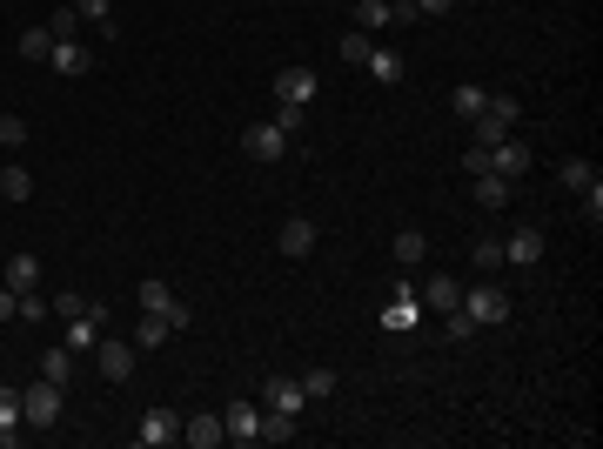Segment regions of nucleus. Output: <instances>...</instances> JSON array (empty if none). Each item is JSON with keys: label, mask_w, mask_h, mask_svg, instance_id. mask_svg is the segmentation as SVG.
Wrapping results in <instances>:
<instances>
[{"label": "nucleus", "mask_w": 603, "mask_h": 449, "mask_svg": "<svg viewBox=\"0 0 603 449\" xmlns=\"http://www.w3.org/2000/svg\"><path fill=\"white\" fill-rule=\"evenodd\" d=\"M21 423L27 429H54V423H61V382H27V389H21Z\"/></svg>", "instance_id": "nucleus-1"}, {"label": "nucleus", "mask_w": 603, "mask_h": 449, "mask_svg": "<svg viewBox=\"0 0 603 449\" xmlns=\"http://www.w3.org/2000/svg\"><path fill=\"white\" fill-rule=\"evenodd\" d=\"M463 315L476 329H496V322H510V295L496 282H476V289H463Z\"/></svg>", "instance_id": "nucleus-2"}, {"label": "nucleus", "mask_w": 603, "mask_h": 449, "mask_svg": "<svg viewBox=\"0 0 603 449\" xmlns=\"http://www.w3.org/2000/svg\"><path fill=\"white\" fill-rule=\"evenodd\" d=\"M315 94H322L315 68H302V61H289V68H275V101H289V108H315Z\"/></svg>", "instance_id": "nucleus-3"}, {"label": "nucleus", "mask_w": 603, "mask_h": 449, "mask_svg": "<svg viewBox=\"0 0 603 449\" xmlns=\"http://www.w3.org/2000/svg\"><path fill=\"white\" fill-rule=\"evenodd\" d=\"M134 443L141 449H168V443H181V416L168 403H155L148 416H141V429H134Z\"/></svg>", "instance_id": "nucleus-4"}, {"label": "nucleus", "mask_w": 603, "mask_h": 449, "mask_svg": "<svg viewBox=\"0 0 603 449\" xmlns=\"http://www.w3.org/2000/svg\"><path fill=\"white\" fill-rule=\"evenodd\" d=\"M94 356H101V376L108 382H134V356H141V349H134L128 336H101L94 342Z\"/></svg>", "instance_id": "nucleus-5"}, {"label": "nucleus", "mask_w": 603, "mask_h": 449, "mask_svg": "<svg viewBox=\"0 0 603 449\" xmlns=\"http://www.w3.org/2000/svg\"><path fill=\"white\" fill-rule=\"evenodd\" d=\"M222 429H228V443H262V403L235 396V403L222 409Z\"/></svg>", "instance_id": "nucleus-6"}, {"label": "nucleus", "mask_w": 603, "mask_h": 449, "mask_svg": "<svg viewBox=\"0 0 603 449\" xmlns=\"http://www.w3.org/2000/svg\"><path fill=\"white\" fill-rule=\"evenodd\" d=\"M416 322H423V302H416V282H396V302L382 309V329H389V336H409Z\"/></svg>", "instance_id": "nucleus-7"}, {"label": "nucleus", "mask_w": 603, "mask_h": 449, "mask_svg": "<svg viewBox=\"0 0 603 449\" xmlns=\"http://www.w3.org/2000/svg\"><path fill=\"white\" fill-rule=\"evenodd\" d=\"M469 181H476V208H483V215H503V208L516 202V181L496 175V168H483V175H469Z\"/></svg>", "instance_id": "nucleus-8"}, {"label": "nucleus", "mask_w": 603, "mask_h": 449, "mask_svg": "<svg viewBox=\"0 0 603 449\" xmlns=\"http://www.w3.org/2000/svg\"><path fill=\"white\" fill-rule=\"evenodd\" d=\"M302 403H309V389H302V376H268V389H262V409H282V416H302Z\"/></svg>", "instance_id": "nucleus-9"}, {"label": "nucleus", "mask_w": 603, "mask_h": 449, "mask_svg": "<svg viewBox=\"0 0 603 449\" xmlns=\"http://www.w3.org/2000/svg\"><path fill=\"white\" fill-rule=\"evenodd\" d=\"M275 248H282L289 262H309V255H315V222H309V215H289L282 235H275Z\"/></svg>", "instance_id": "nucleus-10"}, {"label": "nucleus", "mask_w": 603, "mask_h": 449, "mask_svg": "<svg viewBox=\"0 0 603 449\" xmlns=\"http://www.w3.org/2000/svg\"><path fill=\"white\" fill-rule=\"evenodd\" d=\"M242 148H248L255 161H282V155H289V135H282L275 121H255V128L242 135Z\"/></svg>", "instance_id": "nucleus-11"}, {"label": "nucleus", "mask_w": 603, "mask_h": 449, "mask_svg": "<svg viewBox=\"0 0 603 449\" xmlns=\"http://www.w3.org/2000/svg\"><path fill=\"white\" fill-rule=\"evenodd\" d=\"M536 255H543V228H536V222H523V228H510V235H503V262L530 269Z\"/></svg>", "instance_id": "nucleus-12"}, {"label": "nucleus", "mask_w": 603, "mask_h": 449, "mask_svg": "<svg viewBox=\"0 0 603 449\" xmlns=\"http://www.w3.org/2000/svg\"><path fill=\"white\" fill-rule=\"evenodd\" d=\"M416 302L436 309V315H449V309H463V282H456V275H429L423 289H416Z\"/></svg>", "instance_id": "nucleus-13"}, {"label": "nucleus", "mask_w": 603, "mask_h": 449, "mask_svg": "<svg viewBox=\"0 0 603 449\" xmlns=\"http://www.w3.org/2000/svg\"><path fill=\"white\" fill-rule=\"evenodd\" d=\"M530 161H536V155H530V141H523V135H503V141L490 148V168H496V175H510V181L523 175Z\"/></svg>", "instance_id": "nucleus-14"}, {"label": "nucleus", "mask_w": 603, "mask_h": 449, "mask_svg": "<svg viewBox=\"0 0 603 449\" xmlns=\"http://www.w3.org/2000/svg\"><path fill=\"white\" fill-rule=\"evenodd\" d=\"M181 443H188V449H215V443H228L222 416H215V409H208V416H181Z\"/></svg>", "instance_id": "nucleus-15"}, {"label": "nucleus", "mask_w": 603, "mask_h": 449, "mask_svg": "<svg viewBox=\"0 0 603 449\" xmlns=\"http://www.w3.org/2000/svg\"><path fill=\"white\" fill-rule=\"evenodd\" d=\"M0 282H7V289L14 295H27V289H41V255H7V269H0Z\"/></svg>", "instance_id": "nucleus-16"}, {"label": "nucleus", "mask_w": 603, "mask_h": 449, "mask_svg": "<svg viewBox=\"0 0 603 449\" xmlns=\"http://www.w3.org/2000/svg\"><path fill=\"white\" fill-rule=\"evenodd\" d=\"M389 255H396V269H423L429 262V235L423 228H402L396 242H389Z\"/></svg>", "instance_id": "nucleus-17"}, {"label": "nucleus", "mask_w": 603, "mask_h": 449, "mask_svg": "<svg viewBox=\"0 0 603 449\" xmlns=\"http://www.w3.org/2000/svg\"><path fill=\"white\" fill-rule=\"evenodd\" d=\"M47 61H54V74H67V81H81V74L94 68V54L81 41H54V54H47Z\"/></svg>", "instance_id": "nucleus-18"}, {"label": "nucleus", "mask_w": 603, "mask_h": 449, "mask_svg": "<svg viewBox=\"0 0 603 449\" xmlns=\"http://www.w3.org/2000/svg\"><path fill=\"white\" fill-rule=\"evenodd\" d=\"M557 181L563 188H570V195H590V188H597V161H583V155H570V161H557Z\"/></svg>", "instance_id": "nucleus-19"}, {"label": "nucleus", "mask_w": 603, "mask_h": 449, "mask_svg": "<svg viewBox=\"0 0 603 449\" xmlns=\"http://www.w3.org/2000/svg\"><path fill=\"white\" fill-rule=\"evenodd\" d=\"M362 68L376 74V88H402V81H409V61H402V54H369V61H362Z\"/></svg>", "instance_id": "nucleus-20"}, {"label": "nucleus", "mask_w": 603, "mask_h": 449, "mask_svg": "<svg viewBox=\"0 0 603 449\" xmlns=\"http://www.w3.org/2000/svg\"><path fill=\"white\" fill-rule=\"evenodd\" d=\"M483 101H490V94L476 88V81H456V88H449V114H456V121H476Z\"/></svg>", "instance_id": "nucleus-21"}, {"label": "nucleus", "mask_w": 603, "mask_h": 449, "mask_svg": "<svg viewBox=\"0 0 603 449\" xmlns=\"http://www.w3.org/2000/svg\"><path fill=\"white\" fill-rule=\"evenodd\" d=\"M302 436V416H282V409H262V443H295Z\"/></svg>", "instance_id": "nucleus-22"}, {"label": "nucleus", "mask_w": 603, "mask_h": 449, "mask_svg": "<svg viewBox=\"0 0 603 449\" xmlns=\"http://www.w3.org/2000/svg\"><path fill=\"white\" fill-rule=\"evenodd\" d=\"M356 27L362 34H382V27H396V7L389 0H356Z\"/></svg>", "instance_id": "nucleus-23"}, {"label": "nucleus", "mask_w": 603, "mask_h": 449, "mask_svg": "<svg viewBox=\"0 0 603 449\" xmlns=\"http://www.w3.org/2000/svg\"><path fill=\"white\" fill-rule=\"evenodd\" d=\"M0 195H7V202H27V195H34V175H27L21 161H0Z\"/></svg>", "instance_id": "nucleus-24"}, {"label": "nucleus", "mask_w": 603, "mask_h": 449, "mask_svg": "<svg viewBox=\"0 0 603 449\" xmlns=\"http://www.w3.org/2000/svg\"><path fill=\"white\" fill-rule=\"evenodd\" d=\"M335 54H342V61H349V68H362V61H369V54H376V34H362V27H349V34H342V41H335Z\"/></svg>", "instance_id": "nucleus-25"}, {"label": "nucleus", "mask_w": 603, "mask_h": 449, "mask_svg": "<svg viewBox=\"0 0 603 449\" xmlns=\"http://www.w3.org/2000/svg\"><path fill=\"white\" fill-rule=\"evenodd\" d=\"M168 336H175V329H168V322H161V315H148V309H141V322H134V349H161V342H168Z\"/></svg>", "instance_id": "nucleus-26"}, {"label": "nucleus", "mask_w": 603, "mask_h": 449, "mask_svg": "<svg viewBox=\"0 0 603 449\" xmlns=\"http://www.w3.org/2000/svg\"><path fill=\"white\" fill-rule=\"evenodd\" d=\"M74 14H81V27H101V34L114 41V7L108 0H74Z\"/></svg>", "instance_id": "nucleus-27"}, {"label": "nucleus", "mask_w": 603, "mask_h": 449, "mask_svg": "<svg viewBox=\"0 0 603 449\" xmlns=\"http://www.w3.org/2000/svg\"><path fill=\"white\" fill-rule=\"evenodd\" d=\"M134 295H141V309H148V315H168V302H175V289H168L161 275H148V282H141Z\"/></svg>", "instance_id": "nucleus-28"}, {"label": "nucleus", "mask_w": 603, "mask_h": 449, "mask_svg": "<svg viewBox=\"0 0 603 449\" xmlns=\"http://www.w3.org/2000/svg\"><path fill=\"white\" fill-rule=\"evenodd\" d=\"M41 376H47V382H67V376H74V349H67V342L41 356Z\"/></svg>", "instance_id": "nucleus-29"}, {"label": "nucleus", "mask_w": 603, "mask_h": 449, "mask_svg": "<svg viewBox=\"0 0 603 449\" xmlns=\"http://www.w3.org/2000/svg\"><path fill=\"white\" fill-rule=\"evenodd\" d=\"M47 34H54V41H81V14H74V0H67V7H54Z\"/></svg>", "instance_id": "nucleus-30"}, {"label": "nucleus", "mask_w": 603, "mask_h": 449, "mask_svg": "<svg viewBox=\"0 0 603 449\" xmlns=\"http://www.w3.org/2000/svg\"><path fill=\"white\" fill-rule=\"evenodd\" d=\"M0 148H7V155H21L27 148V121L21 114H0Z\"/></svg>", "instance_id": "nucleus-31"}, {"label": "nucleus", "mask_w": 603, "mask_h": 449, "mask_svg": "<svg viewBox=\"0 0 603 449\" xmlns=\"http://www.w3.org/2000/svg\"><path fill=\"white\" fill-rule=\"evenodd\" d=\"M469 255H476V269H503V235H476Z\"/></svg>", "instance_id": "nucleus-32"}, {"label": "nucleus", "mask_w": 603, "mask_h": 449, "mask_svg": "<svg viewBox=\"0 0 603 449\" xmlns=\"http://www.w3.org/2000/svg\"><path fill=\"white\" fill-rule=\"evenodd\" d=\"M21 54H27V61H47V54H54V34H47V27H27V34H21Z\"/></svg>", "instance_id": "nucleus-33"}, {"label": "nucleus", "mask_w": 603, "mask_h": 449, "mask_svg": "<svg viewBox=\"0 0 603 449\" xmlns=\"http://www.w3.org/2000/svg\"><path fill=\"white\" fill-rule=\"evenodd\" d=\"M335 369H309V376H302V389H309V403H322V396H335Z\"/></svg>", "instance_id": "nucleus-34"}, {"label": "nucleus", "mask_w": 603, "mask_h": 449, "mask_svg": "<svg viewBox=\"0 0 603 449\" xmlns=\"http://www.w3.org/2000/svg\"><path fill=\"white\" fill-rule=\"evenodd\" d=\"M0 429H27L21 423V389H7V382H0Z\"/></svg>", "instance_id": "nucleus-35"}, {"label": "nucleus", "mask_w": 603, "mask_h": 449, "mask_svg": "<svg viewBox=\"0 0 603 449\" xmlns=\"http://www.w3.org/2000/svg\"><path fill=\"white\" fill-rule=\"evenodd\" d=\"M302 121H309V108H289V101H275V128H282V135H302Z\"/></svg>", "instance_id": "nucleus-36"}, {"label": "nucleus", "mask_w": 603, "mask_h": 449, "mask_svg": "<svg viewBox=\"0 0 603 449\" xmlns=\"http://www.w3.org/2000/svg\"><path fill=\"white\" fill-rule=\"evenodd\" d=\"M47 309L61 315V322H74V315L88 309V295H81V289H61V295H54V302H47Z\"/></svg>", "instance_id": "nucleus-37"}, {"label": "nucleus", "mask_w": 603, "mask_h": 449, "mask_svg": "<svg viewBox=\"0 0 603 449\" xmlns=\"http://www.w3.org/2000/svg\"><path fill=\"white\" fill-rule=\"evenodd\" d=\"M443 336H449V342H463V336H476V322H469L463 309H449V315H443Z\"/></svg>", "instance_id": "nucleus-38"}, {"label": "nucleus", "mask_w": 603, "mask_h": 449, "mask_svg": "<svg viewBox=\"0 0 603 449\" xmlns=\"http://www.w3.org/2000/svg\"><path fill=\"white\" fill-rule=\"evenodd\" d=\"M47 315H54V309H47V295L27 289V295H21V322H47Z\"/></svg>", "instance_id": "nucleus-39"}, {"label": "nucleus", "mask_w": 603, "mask_h": 449, "mask_svg": "<svg viewBox=\"0 0 603 449\" xmlns=\"http://www.w3.org/2000/svg\"><path fill=\"white\" fill-rule=\"evenodd\" d=\"M577 202H583V222L597 228V222H603V181H597V188H590V195H577Z\"/></svg>", "instance_id": "nucleus-40"}, {"label": "nucleus", "mask_w": 603, "mask_h": 449, "mask_svg": "<svg viewBox=\"0 0 603 449\" xmlns=\"http://www.w3.org/2000/svg\"><path fill=\"white\" fill-rule=\"evenodd\" d=\"M409 7H416V21H443L456 0H409Z\"/></svg>", "instance_id": "nucleus-41"}, {"label": "nucleus", "mask_w": 603, "mask_h": 449, "mask_svg": "<svg viewBox=\"0 0 603 449\" xmlns=\"http://www.w3.org/2000/svg\"><path fill=\"white\" fill-rule=\"evenodd\" d=\"M161 322H168V329H188V322H195V309H188V302H168V315H161Z\"/></svg>", "instance_id": "nucleus-42"}, {"label": "nucleus", "mask_w": 603, "mask_h": 449, "mask_svg": "<svg viewBox=\"0 0 603 449\" xmlns=\"http://www.w3.org/2000/svg\"><path fill=\"white\" fill-rule=\"evenodd\" d=\"M14 315H21V295H14L7 282H0V322H14Z\"/></svg>", "instance_id": "nucleus-43"}]
</instances>
